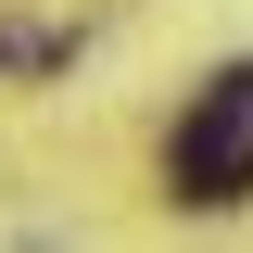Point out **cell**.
Here are the masks:
<instances>
[{"label": "cell", "instance_id": "1", "mask_svg": "<svg viewBox=\"0 0 253 253\" xmlns=\"http://www.w3.org/2000/svg\"><path fill=\"white\" fill-rule=\"evenodd\" d=\"M165 177H177V203H241V190H253V63H228L215 89L177 114Z\"/></svg>", "mask_w": 253, "mask_h": 253}]
</instances>
